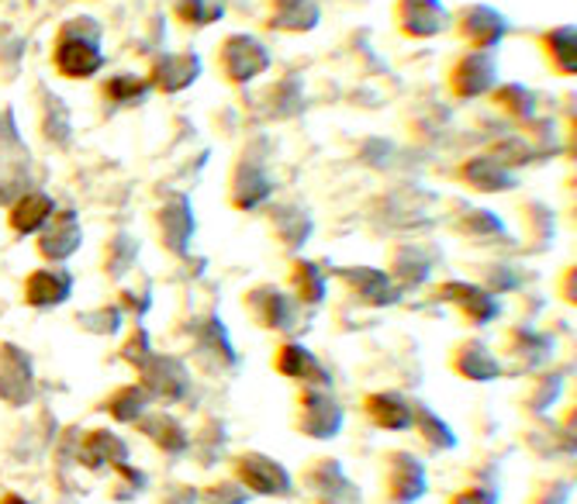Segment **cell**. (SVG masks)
Returning a JSON list of instances; mask_svg holds the SVG:
<instances>
[{"instance_id":"7bdbcfd3","label":"cell","mask_w":577,"mask_h":504,"mask_svg":"<svg viewBox=\"0 0 577 504\" xmlns=\"http://www.w3.org/2000/svg\"><path fill=\"white\" fill-rule=\"evenodd\" d=\"M249 491L242 488L235 477H226V480H215L208 483L201 494H197V504H249Z\"/></svg>"},{"instance_id":"7a4b0ae2","label":"cell","mask_w":577,"mask_h":504,"mask_svg":"<svg viewBox=\"0 0 577 504\" xmlns=\"http://www.w3.org/2000/svg\"><path fill=\"white\" fill-rule=\"evenodd\" d=\"M343 404L332 395V387H302L294 395V432H302L308 439L329 442L343 432Z\"/></svg>"},{"instance_id":"836d02e7","label":"cell","mask_w":577,"mask_h":504,"mask_svg":"<svg viewBox=\"0 0 577 504\" xmlns=\"http://www.w3.org/2000/svg\"><path fill=\"white\" fill-rule=\"evenodd\" d=\"M412 428L422 436V442L436 453H450L457 445V432L446 425V418H439L433 412L429 404H412Z\"/></svg>"},{"instance_id":"4316f807","label":"cell","mask_w":577,"mask_h":504,"mask_svg":"<svg viewBox=\"0 0 577 504\" xmlns=\"http://www.w3.org/2000/svg\"><path fill=\"white\" fill-rule=\"evenodd\" d=\"M267 221H270V235L291 253H297L311 238V215L302 204H277V208H270Z\"/></svg>"},{"instance_id":"d4e9b609","label":"cell","mask_w":577,"mask_h":504,"mask_svg":"<svg viewBox=\"0 0 577 504\" xmlns=\"http://www.w3.org/2000/svg\"><path fill=\"white\" fill-rule=\"evenodd\" d=\"M363 415L384 432H408L412 428V401L398 390H374L363 398Z\"/></svg>"},{"instance_id":"603a6c76","label":"cell","mask_w":577,"mask_h":504,"mask_svg":"<svg viewBox=\"0 0 577 504\" xmlns=\"http://www.w3.org/2000/svg\"><path fill=\"white\" fill-rule=\"evenodd\" d=\"M80 242H84V229H80V218L73 215V211H60L55 208L52 218L42 225L39 232V253L46 259H52V263H63V259H69L73 253L80 249Z\"/></svg>"},{"instance_id":"52a82bcc","label":"cell","mask_w":577,"mask_h":504,"mask_svg":"<svg viewBox=\"0 0 577 504\" xmlns=\"http://www.w3.org/2000/svg\"><path fill=\"white\" fill-rule=\"evenodd\" d=\"M446 83L457 101H477L484 93H491L498 87V63L491 52L484 49H467L457 55L450 73H446Z\"/></svg>"},{"instance_id":"4fadbf2b","label":"cell","mask_w":577,"mask_h":504,"mask_svg":"<svg viewBox=\"0 0 577 504\" xmlns=\"http://www.w3.org/2000/svg\"><path fill=\"white\" fill-rule=\"evenodd\" d=\"M204 63L197 52H159L149 63V87L156 93H180L201 80Z\"/></svg>"},{"instance_id":"ffe728a7","label":"cell","mask_w":577,"mask_h":504,"mask_svg":"<svg viewBox=\"0 0 577 504\" xmlns=\"http://www.w3.org/2000/svg\"><path fill=\"white\" fill-rule=\"evenodd\" d=\"M31 395H35V377H31L28 352L4 343L0 346V401L28 404Z\"/></svg>"},{"instance_id":"5b68a950","label":"cell","mask_w":577,"mask_h":504,"mask_svg":"<svg viewBox=\"0 0 577 504\" xmlns=\"http://www.w3.org/2000/svg\"><path fill=\"white\" fill-rule=\"evenodd\" d=\"M302 488L311 504H360V488L336 456H315L302 470Z\"/></svg>"},{"instance_id":"83f0119b","label":"cell","mask_w":577,"mask_h":504,"mask_svg":"<svg viewBox=\"0 0 577 504\" xmlns=\"http://www.w3.org/2000/svg\"><path fill=\"white\" fill-rule=\"evenodd\" d=\"M539 52L556 77H574L577 73V31L574 25H556L539 35Z\"/></svg>"},{"instance_id":"8fae6325","label":"cell","mask_w":577,"mask_h":504,"mask_svg":"<svg viewBox=\"0 0 577 504\" xmlns=\"http://www.w3.org/2000/svg\"><path fill=\"white\" fill-rule=\"evenodd\" d=\"M139 384L149 390V398L153 401L174 404V401H183V395H188L191 373H188V366H183V360L153 352V357L139 366Z\"/></svg>"},{"instance_id":"5bb4252c","label":"cell","mask_w":577,"mask_h":504,"mask_svg":"<svg viewBox=\"0 0 577 504\" xmlns=\"http://www.w3.org/2000/svg\"><path fill=\"white\" fill-rule=\"evenodd\" d=\"M156 242L170 256H188V246L194 238V211L188 197H166L156 215Z\"/></svg>"},{"instance_id":"277c9868","label":"cell","mask_w":577,"mask_h":504,"mask_svg":"<svg viewBox=\"0 0 577 504\" xmlns=\"http://www.w3.org/2000/svg\"><path fill=\"white\" fill-rule=\"evenodd\" d=\"M232 477L256 497H291L294 494V480L287 474V466L256 450L232 456Z\"/></svg>"},{"instance_id":"b9f144b4","label":"cell","mask_w":577,"mask_h":504,"mask_svg":"<svg viewBox=\"0 0 577 504\" xmlns=\"http://www.w3.org/2000/svg\"><path fill=\"white\" fill-rule=\"evenodd\" d=\"M111 488H107V494L115 497V501H132V497H139L142 491H145V474L142 470H136V466H128V463H118V466H111Z\"/></svg>"},{"instance_id":"9a60e30c","label":"cell","mask_w":577,"mask_h":504,"mask_svg":"<svg viewBox=\"0 0 577 504\" xmlns=\"http://www.w3.org/2000/svg\"><path fill=\"white\" fill-rule=\"evenodd\" d=\"M457 180L463 186H471L474 194H505L518 186V177L512 173V166L505 159H498L495 153L471 156L457 166Z\"/></svg>"},{"instance_id":"2e32d148","label":"cell","mask_w":577,"mask_h":504,"mask_svg":"<svg viewBox=\"0 0 577 504\" xmlns=\"http://www.w3.org/2000/svg\"><path fill=\"white\" fill-rule=\"evenodd\" d=\"M395 25L405 39H436L450 28V11L443 0H398Z\"/></svg>"},{"instance_id":"ac0fdd59","label":"cell","mask_w":577,"mask_h":504,"mask_svg":"<svg viewBox=\"0 0 577 504\" xmlns=\"http://www.w3.org/2000/svg\"><path fill=\"white\" fill-rule=\"evenodd\" d=\"M273 370L281 373V377L302 384V387H332V377H329V370L319 363V357H315L308 346L294 343V339L277 346Z\"/></svg>"},{"instance_id":"e0dca14e","label":"cell","mask_w":577,"mask_h":504,"mask_svg":"<svg viewBox=\"0 0 577 504\" xmlns=\"http://www.w3.org/2000/svg\"><path fill=\"white\" fill-rule=\"evenodd\" d=\"M450 370L457 377L471 380V384H488L501 377V360L498 352L480 339V335H471V339H460L450 352Z\"/></svg>"},{"instance_id":"3957f363","label":"cell","mask_w":577,"mask_h":504,"mask_svg":"<svg viewBox=\"0 0 577 504\" xmlns=\"http://www.w3.org/2000/svg\"><path fill=\"white\" fill-rule=\"evenodd\" d=\"M215 63H218V73L232 87H246L270 69V49H267V42H259L256 35L239 31V35H229V39L218 46Z\"/></svg>"},{"instance_id":"bcb514c9","label":"cell","mask_w":577,"mask_h":504,"mask_svg":"<svg viewBox=\"0 0 577 504\" xmlns=\"http://www.w3.org/2000/svg\"><path fill=\"white\" fill-rule=\"evenodd\" d=\"M570 501V488L564 480H547V483H539V491L533 494L529 504H567Z\"/></svg>"},{"instance_id":"1f68e13d","label":"cell","mask_w":577,"mask_h":504,"mask_svg":"<svg viewBox=\"0 0 577 504\" xmlns=\"http://www.w3.org/2000/svg\"><path fill=\"white\" fill-rule=\"evenodd\" d=\"M436 253V249H433ZM429 249H419V246H401L395 249V259H390V280L405 290V287H419L429 280V270L436 263V256Z\"/></svg>"},{"instance_id":"d6986e66","label":"cell","mask_w":577,"mask_h":504,"mask_svg":"<svg viewBox=\"0 0 577 504\" xmlns=\"http://www.w3.org/2000/svg\"><path fill=\"white\" fill-rule=\"evenodd\" d=\"M273 194V180L259 163L239 159L229 177V204L235 211H256Z\"/></svg>"},{"instance_id":"d590c367","label":"cell","mask_w":577,"mask_h":504,"mask_svg":"<svg viewBox=\"0 0 577 504\" xmlns=\"http://www.w3.org/2000/svg\"><path fill=\"white\" fill-rule=\"evenodd\" d=\"M149 93H153V87L139 73H115V77H107L101 83V98L111 107H139Z\"/></svg>"},{"instance_id":"9c48e42d","label":"cell","mask_w":577,"mask_h":504,"mask_svg":"<svg viewBox=\"0 0 577 504\" xmlns=\"http://www.w3.org/2000/svg\"><path fill=\"white\" fill-rule=\"evenodd\" d=\"M450 25L457 39L467 42V49L491 52L509 35V17L491 4H463L457 14H450Z\"/></svg>"},{"instance_id":"d6a6232c","label":"cell","mask_w":577,"mask_h":504,"mask_svg":"<svg viewBox=\"0 0 577 504\" xmlns=\"http://www.w3.org/2000/svg\"><path fill=\"white\" fill-rule=\"evenodd\" d=\"M55 211V201L49 194H39V191H31V194H22L17 197V204L11 208L8 221H11V232L14 235H35V232H42V225L52 218Z\"/></svg>"},{"instance_id":"484cf974","label":"cell","mask_w":577,"mask_h":504,"mask_svg":"<svg viewBox=\"0 0 577 504\" xmlns=\"http://www.w3.org/2000/svg\"><path fill=\"white\" fill-rule=\"evenodd\" d=\"M77 463L87 466V470H94V474L111 470V466L128 463V445L115 432H107V428H94V432H87L80 439Z\"/></svg>"},{"instance_id":"f6af8a7d","label":"cell","mask_w":577,"mask_h":504,"mask_svg":"<svg viewBox=\"0 0 577 504\" xmlns=\"http://www.w3.org/2000/svg\"><path fill=\"white\" fill-rule=\"evenodd\" d=\"M121 305H125V311H132V314H145L149 308H153V284H149L145 276H139L136 284L128 280V287L121 294Z\"/></svg>"},{"instance_id":"30bf717a","label":"cell","mask_w":577,"mask_h":504,"mask_svg":"<svg viewBox=\"0 0 577 504\" xmlns=\"http://www.w3.org/2000/svg\"><path fill=\"white\" fill-rule=\"evenodd\" d=\"M384 466V497L387 504H415L422 501L429 480H425V466L419 456L405 450H390L381 460Z\"/></svg>"},{"instance_id":"44dd1931","label":"cell","mask_w":577,"mask_h":504,"mask_svg":"<svg viewBox=\"0 0 577 504\" xmlns=\"http://www.w3.org/2000/svg\"><path fill=\"white\" fill-rule=\"evenodd\" d=\"M322 22L319 0H267L264 25L281 35H308Z\"/></svg>"},{"instance_id":"ab89813d","label":"cell","mask_w":577,"mask_h":504,"mask_svg":"<svg viewBox=\"0 0 577 504\" xmlns=\"http://www.w3.org/2000/svg\"><path fill=\"white\" fill-rule=\"evenodd\" d=\"M136 259H139V242H136L132 235L118 232L115 238L107 242V253H104V273H107L111 280L128 276V270L136 267Z\"/></svg>"},{"instance_id":"f546056e","label":"cell","mask_w":577,"mask_h":504,"mask_svg":"<svg viewBox=\"0 0 577 504\" xmlns=\"http://www.w3.org/2000/svg\"><path fill=\"white\" fill-rule=\"evenodd\" d=\"M194 352L208 366H215V370H232L235 366L232 339H229V332L221 328L218 319H204L201 322V328L194 332Z\"/></svg>"},{"instance_id":"e575fe53","label":"cell","mask_w":577,"mask_h":504,"mask_svg":"<svg viewBox=\"0 0 577 504\" xmlns=\"http://www.w3.org/2000/svg\"><path fill=\"white\" fill-rule=\"evenodd\" d=\"M491 104L512 121H533L539 98H536V90H529L526 83H498L491 90Z\"/></svg>"},{"instance_id":"ee69618b","label":"cell","mask_w":577,"mask_h":504,"mask_svg":"<svg viewBox=\"0 0 577 504\" xmlns=\"http://www.w3.org/2000/svg\"><path fill=\"white\" fill-rule=\"evenodd\" d=\"M153 339H149V332L145 328H132L128 332V339H125V346H121V360H128V366H142L149 357H153Z\"/></svg>"},{"instance_id":"60d3db41","label":"cell","mask_w":577,"mask_h":504,"mask_svg":"<svg viewBox=\"0 0 577 504\" xmlns=\"http://www.w3.org/2000/svg\"><path fill=\"white\" fill-rule=\"evenodd\" d=\"M561 387H564L561 373H539V377L529 384V390L523 395V404L529 408V412H547V408L561 398Z\"/></svg>"},{"instance_id":"8d00e7d4","label":"cell","mask_w":577,"mask_h":504,"mask_svg":"<svg viewBox=\"0 0 577 504\" xmlns=\"http://www.w3.org/2000/svg\"><path fill=\"white\" fill-rule=\"evenodd\" d=\"M149 404H153V398H149V390L142 384H125L104 401V412L115 422L132 425V422H139L149 412Z\"/></svg>"},{"instance_id":"c3c4849f","label":"cell","mask_w":577,"mask_h":504,"mask_svg":"<svg viewBox=\"0 0 577 504\" xmlns=\"http://www.w3.org/2000/svg\"><path fill=\"white\" fill-rule=\"evenodd\" d=\"M0 504H28V501L17 497V494H4V497H0Z\"/></svg>"},{"instance_id":"f1b7e54d","label":"cell","mask_w":577,"mask_h":504,"mask_svg":"<svg viewBox=\"0 0 577 504\" xmlns=\"http://www.w3.org/2000/svg\"><path fill=\"white\" fill-rule=\"evenodd\" d=\"M73 294V276L66 270H31L25 280V305L31 308H55L69 301Z\"/></svg>"},{"instance_id":"cb8c5ba5","label":"cell","mask_w":577,"mask_h":504,"mask_svg":"<svg viewBox=\"0 0 577 504\" xmlns=\"http://www.w3.org/2000/svg\"><path fill=\"white\" fill-rule=\"evenodd\" d=\"M132 425L139 428L145 439H153L156 450L166 453V456H183L191 450L188 428H183V422L177 415H170V412H153V408H149V412L139 422H132Z\"/></svg>"},{"instance_id":"ba28073f","label":"cell","mask_w":577,"mask_h":504,"mask_svg":"<svg viewBox=\"0 0 577 504\" xmlns=\"http://www.w3.org/2000/svg\"><path fill=\"white\" fill-rule=\"evenodd\" d=\"M433 297H436V301L450 305L471 328L491 325L498 314H501L498 297L491 290H484L480 284H474V280H446V284H439L433 290Z\"/></svg>"},{"instance_id":"74e56055","label":"cell","mask_w":577,"mask_h":504,"mask_svg":"<svg viewBox=\"0 0 577 504\" xmlns=\"http://www.w3.org/2000/svg\"><path fill=\"white\" fill-rule=\"evenodd\" d=\"M170 14L177 25L201 31L208 25H218L226 17V8H221V0H170Z\"/></svg>"},{"instance_id":"8992f818","label":"cell","mask_w":577,"mask_h":504,"mask_svg":"<svg viewBox=\"0 0 577 504\" xmlns=\"http://www.w3.org/2000/svg\"><path fill=\"white\" fill-rule=\"evenodd\" d=\"M242 308H246L249 319L267 328V332H277V335H294L297 332V305L294 297L281 287L273 284H256L246 290L242 297Z\"/></svg>"},{"instance_id":"f35d334b","label":"cell","mask_w":577,"mask_h":504,"mask_svg":"<svg viewBox=\"0 0 577 504\" xmlns=\"http://www.w3.org/2000/svg\"><path fill=\"white\" fill-rule=\"evenodd\" d=\"M457 235L474 238V242H488V238H505V225L501 218L491 215L488 208H463V215L457 218Z\"/></svg>"},{"instance_id":"7402d4cb","label":"cell","mask_w":577,"mask_h":504,"mask_svg":"<svg viewBox=\"0 0 577 504\" xmlns=\"http://www.w3.org/2000/svg\"><path fill=\"white\" fill-rule=\"evenodd\" d=\"M553 352V343L547 332H536V328H509L505 335H501V357H505L509 363H515V370H539Z\"/></svg>"},{"instance_id":"4dcf8cb0","label":"cell","mask_w":577,"mask_h":504,"mask_svg":"<svg viewBox=\"0 0 577 504\" xmlns=\"http://www.w3.org/2000/svg\"><path fill=\"white\" fill-rule=\"evenodd\" d=\"M291 297L302 308H315L325 301L329 294V276L319 263H311V259H294L291 263Z\"/></svg>"},{"instance_id":"7dc6e473","label":"cell","mask_w":577,"mask_h":504,"mask_svg":"<svg viewBox=\"0 0 577 504\" xmlns=\"http://www.w3.org/2000/svg\"><path fill=\"white\" fill-rule=\"evenodd\" d=\"M446 504H498V497L491 491H484V488H463Z\"/></svg>"},{"instance_id":"7c38bea8","label":"cell","mask_w":577,"mask_h":504,"mask_svg":"<svg viewBox=\"0 0 577 504\" xmlns=\"http://www.w3.org/2000/svg\"><path fill=\"white\" fill-rule=\"evenodd\" d=\"M339 284L363 301L367 308H390L401 301V287L390 280L387 270H377V267H343L336 270Z\"/></svg>"},{"instance_id":"6da1fadb","label":"cell","mask_w":577,"mask_h":504,"mask_svg":"<svg viewBox=\"0 0 577 504\" xmlns=\"http://www.w3.org/2000/svg\"><path fill=\"white\" fill-rule=\"evenodd\" d=\"M104 28L94 14H77L60 28L52 46V66L66 80H90L104 66Z\"/></svg>"}]
</instances>
